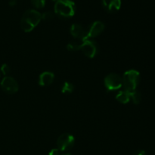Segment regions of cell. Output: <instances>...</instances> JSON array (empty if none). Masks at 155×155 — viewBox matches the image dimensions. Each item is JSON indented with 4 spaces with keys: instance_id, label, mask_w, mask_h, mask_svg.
Segmentation results:
<instances>
[{
    "instance_id": "1",
    "label": "cell",
    "mask_w": 155,
    "mask_h": 155,
    "mask_svg": "<svg viewBox=\"0 0 155 155\" xmlns=\"http://www.w3.org/2000/svg\"><path fill=\"white\" fill-rule=\"evenodd\" d=\"M42 19V15L36 10H28L24 12L21 21V26L22 30L26 33L31 32Z\"/></svg>"
},
{
    "instance_id": "2",
    "label": "cell",
    "mask_w": 155,
    "mask_h": 155,
    "mask_svg": "<svg viewBox=\"0 0 155 155\" xmlns=\"http://www.w3.org/2000/svg\"><path fill=\"white\" fill-rule=\"evenodd\" d=\"M54 12L61 18H71L75 14V4L71 0H57L54 5Z\"/></svg>"
},
{
    "instance_id": "3",
    "label": "cell",
    "mask_w": 155,
    "mask_h": 155,
    "mask_svg": "<svg viewBox=\"0 0 155 155\" xmlns=\"http://www.w3.org/2000/svg\"><path fill=\"white\" fill-rule=\"evenodd\" d=\"M140 80V74L139 71L136 70H130L124 73L122 77L123 87L124 90L127 92H133L135 91L139 85Z\"/></svg>"
},
{
    "instance_id": "4",
    "label": "cell",
    "mask_w": 155,
    "mask_h": 155,
    "mask_svg": "<svg viewBox=\"0 0 155 155\" xmlns=\"http://www.w3.org/2000/svg\"><path fill=\"white\" fill-rule=\"evenodd\" d=\"M104 86L107 91L118 90L123 86L122 77L114 73L108 74L104 79Z\"/></svg>"
},
{
    "instance_id": "5",
    "label": "cell",
    "mask_w": 155,
    "mask_h": 155,
    "mask_svg": "<svg viewBox=\"0 0 155 155\" xmlns=\"http://www.w3.org/2000/svg\"><path fill=\"white\" fill-rule=\"evenodd\" d=\"M75 139L69 133H64L61 135L57 140L58 149L60 151H67L74 147Z\"/></svg>"
},
{
    "instance_id": "6",
    "label": "cell",
    "mask_w": 155,
    "mask_h": 155,
    "mask_svg": "<svg viewBox=\"0 0 155 155\" xmlns=\"http://www.w3.org/2000/svg\"><path fill=\"white\" fill-rule=\"evenodd\" d=\"M81 50L85 55L87 56L88 58H92L98 54V45L97 42L92 39H86V40L83 41Z\"/></svg>"
},
{
    "instance_id": "7",
    "label": "cell",
    "mask_w": 155,
    "mask_h": 155,
    "mask_svg": "<svg viewBox=\"0 0 155 155\" xmlns=\"http://www.w3.org/2000/svg\"><path fill=\"white\" fill-rule=\"evenodd\" d=\"M1 88L5 92L9 95L16 93L18 91V82L11 77H5L1 81Z\"/></svg>"
},
{
    "instance_id": "8",
    "label": "cell",
    "mask_w": 155,
    "mask_h": 155,
    "mask_svg": "<svg viewBox=\"0 0 155 155\" xmlns=\"http://www.w3.org/2000/svg\"><path fill=\"white\" fill-rule=\"evenodd\" d=\"M104 30V24L101 21H95L89 26V30L86 31L84 40L86 39H92V38L96 37L101 34ZM83 40V41H84Z\"/></svg>"
},
{
    "instance_id": "9",
    "label": "cell",
    "mask_w": 155,
    "mask_h": 155,
    "mask_svg": "<svg viewBox=\"0 0 155 155\" xmlns=\"http://www.w3.org/2000/svg\"><path fill=\"white\" fill-rule=\"evenodd\" d=\"M86 31L83 26L80 24H74L71 27V33L76 39L79 40H84L86 36Z\"/></svg>"
},
{
    "instance_id": "10",
    "label": "cell",
    "mask_w": 155,
    "mask_h": 155,
    "mask_svg": "<svg viewBox=\"0 0 155 155\" xmlns=\"http://www.w3.org/2000/svg\"><path fill=\"white\" fill-rule=\"evenodd\" d=\"M102 5L106 11L114 12L120 8L121 0H102Z\"/></svg>"
},
{
    "instance_id": "11",
    "label": "cell",
    "mask_w": 155,
    "mask_h": 155,
    "mask_svg": "<svg viewBox=\"0 0 155 155\" xmlns=\"http://www.w3.org/2000/svg\"><path fill=\"white\" fill-rule=\"evenodd\" d=\"M54 79V74L49 71L42 73L39 77V84L42 86H47L53 83Z\"/></svg>"
},
{
    "instance_id": "12",
    "label": "cell",
    "mask_w": 155,
    "mask_h": 155,
    "mask_svg": "<svg viewBox=\"0 0 155 155\" xmlns=\"http://www.w3.org/2000/svg\"><path fill=\"white\" fill-rule=\"evenodd\" d=\"M116 99L122 104H127L130 101V92L126 90L120 91L116 96Z\"/></svg>"
},
{
    "instance_id": "13",
    "label": "cell",
    "mask_w": 155,
    "mask_h": 155,
    "mask_svg": "<svg viewBox=\"0 0 155 155\" xmlns=\"http://www.w3.org/2000/svg\"><path fill=\"white\" fill-rule=\"evenodd\" d=\"M82 44H83V41L79 40V39H76V40L71 41L67 45V48L68 50L71 51H77V50L81 49Z\"/></svg>"
},
{
    "instance_id": "14",
    "label": "cell",
    "mask_w": 155,
    "mask_h": 155,
    "mask_svg": "<svg viewBox=\"0 0 155 155\" xmlns=\"http://www.w3.org/2000/svg\"><path fill=\"white\" fill-rule=\"evenodd\" d=\"M130 98L133 100V103L136 104H139L142 101V95H141L140 92L136 90L130 92Z\"/></svg>"
},
{
    "instance_id": "15",
    "label": "cell",
    "mask_w": 155,
    "mask_h": 155,
    "mask_svg": "<svg viewBox=\"0 0 155 155\" xmlns=\"http://www.w3.org/2000/svg\"><path fill=\"white\" fill-rule=\"evenodd\" d=\"M74 85H73L72 83H69V82H65L61 88V92L65 94L71 93V92L74 91Z\"/></svg>"
},
{
    "instance_id": "16",
    "label": "cell",
    "mask_w": 155,
    "mask_h": 155,
    "mask_svg": "<svg viewBox=\"0 0 155 155\" xmlns=\"http://www.w3.org/2000/svg\"><path fill=\"white\" fill-rule=\"evenodd\" d=\"M31 2L36 8H42L45 6V0H31Z\"/></svg>"
},
{
    "instance_id": "17",
    "label": "cell",
    "mask_w": 155,
    "mask_h": 155,
    "mask_svg": "<svg viewBox=\"0 0 155 155\" xmlns=\"http://www.w3.org/2000/svg\"><path fill=\"white\" fill-rule=\"evenodd\" d=\"M53 17H54V14L51 12V11H48V12H44L42 15V19L45 20V21H48V20L52 19Z\"/></svg>"
},
{
    "instance_id": "18",
    "label": "cell",
    "mask_w": 155,
    "mask_h": 155,
    "mask_svg": "<svg viewBox=\"0 0 155 155\" xmlns=\"http://www.w3.org/2000/svg\"><path fill=\"white\" fill-rule=\"evenodd\" d=\"M0 71H1V72L4 75H8L9 74V72H10V68H9V66L8 64H4L2 65L1 68H0Z\"/></svg>"
},
{
    "instance_id": "19",
    "label": "cell",
    "mask_w": 155,
    "mask_h": 155,
    "mask_svg": "<svg viewBox=\"0 0 155 155\" xmlns=\"http://www.w3.org/2000/svg\"><path fill=\"white\" fill-rule=\"evenodd\" d=\"M48 155H60V151L58 148H54L49 151Z\"/></svg>"
},
{
    "instance_id": "20",
    "label": "cell",
    "mask_w": 155,
    "mask_h": 155,
    "mask_svg": "<svg viewBox=\"0 0 155 155\" xmlns=\"http://www.w3.org/2000/svg\"><path fill=\"white\" fill-rule=\"evenodd\" d=\"M133 155H147L146 152L143 150H139V151H136V152L133 153Z\"/></svg>"
},
{
    "instance_id": "21",
    "label": "cell",
    "mask_w": 155,
    "mask_h": 155,
    "mask_svg": "<svg viewBox=\"0 0 155 155\" xmlns=\"http://www.w3.org/2000/svg\"><path fill=\"white\" fill-rule=\"evenodd\" d=\"M16 4H17L16 0H10V2H9V5H10L11 6H14Z\"/></svg>"
},
{
    "instance_id": "22",
    "label": "cell",
    "mask_w": 155,
    "mask_h": 155,
    "mask_svg": "<svg viewBox=\"0 0 155 155\" xmlns=\"http://www.w3.org/2000/svg\"><path fill=\"white\" fill-rule=\"evenodd\" d=\"M63 155H73V154H71V153H65V154H64Z\"/></svg>"
},
{
    "instance_id": "23",
    "label": "cell",
    "mask_w": 155,
    "mask_h": 155,
    "mask_svg": "<svg viewBox=\"0 0 155 155\" xmlns=\"http://www.w3.org/2000/svg\"><path fill=\"white\" fill-rule=\"evenodd\" d=\"M51 1H57V0H51Z\"/></svg>"
}]
</instances>
